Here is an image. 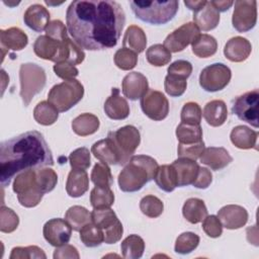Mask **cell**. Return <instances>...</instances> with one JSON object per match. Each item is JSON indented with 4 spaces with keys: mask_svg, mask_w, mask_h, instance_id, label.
Masks as SVG:
<instances>
[{
    "mask_svg": "<svg viewBox=\"0 0 259 259\" xmlns=\"http://www.w3.org/2000/svg\"><path fill=\"white\" fill-rule=\"evenodd\" d=\"M131 7L137 18L140 20L161 25L174 18L178 11L179 2L170 1H131Z\"/></svg>",
    "mask_w": 259,
    "mask_h": 259,
    "instance_id": "obj_5",
    "label": "cell"
},
{
    "mask_svg": "<svg viewBox=\"0 0 259 259\" xmlns=\"http://www.w3.org/2000/svg\"><path fill=\"white\" fill-rule=\"evenodd\" d=\"M192 53L199 58H209L217 53L218 42L215 38L209 34H199L191 44Z\"/></svg>",
    "mask_w": 259,
    "mask_h": 259,
    "instance_id": "obj_35",
    "label": "cell"
},
{
    "mask_svg": "<svg viewBox=\"0 0 259 259\" xmlns=\"http://www.w3.org/2000/svg\"><path fill=\"white\" fill-rule=\"evenodd\" d=\"M199 160L210 169L218 171L227 167L233 161V158L225 148L209 147L203 150Z\"/></svg>",
    "mask_w": 259,
    "mask_h": 259,
    "instance_id": "obj_22",
    "label": "cell"
},
{
    "mask_svg": "<svg viewBox=\"0 0 259 259\" xmlns=\"http://www.w3.org/2000/svg\"><path fill=\"white\" fill-rule=\"evenodd\" d=\"M65 220L69 223L71 228L80 232V230L87 224L91 223V212L81 205H73L65 213Z\"/></svg>",
    "mask_w": 259,
    "mask_h": 259,
    "instance_id": "obj_34",
    "label": "cell"
},
{
    "mask_svg": "<svg viewBox=\"0 0 259 259\" xmlns=\"http://www.w3.org/2000/svg\"><path fill=\"white\" fill-rule=\"evenodd\" d=\"M100 121L98 117L92 113H82L75 117L72 121L73 132L81 137H86L96 133L99 128Z\"/></svg>",
    "mask_w": 259,
    "mask_h": 259,
    "instance_id": "obj_31",
    "label": "cell"
},
{
    "mask_svg": "<svg viewBox=\"0 0 259 259\" xmlns=\"http://www.w3.org/2000/svg\"><path fill=\"white\" fill-rule=\"evenodd\" d=\"M121 157V165L126 164L141 142L139 130L134 125H124L115 132L108 133Z\"/></svg>",
    "mask_w": 259,
    "mask_h": 259,
    "instance_id": "obj_9",
    "label": "cell"
},
{
    "mask_svg": "<svg viewBox=\"0 0 259 259\" xmlns=\"http://www.w3.org/2000/svg\"><path fill=\"white\" fill-rule=\"evenodd\" d=\"M19 224L18 215L13 209L2 204L0 208V231L3 233H12Z\"/></svg>",
    "mask_w": 259,
    "mask_h": 259,
    "instance_id": "obj_47",
    "label": "cell"
},
{
    "mask_svg": "<svg viewBox=\"0 0 259 259\" xmlns=\"http://www.w3.org/2000/svg\"><path fill=\"white\" fill-rule=\"evenodd\" d=\"M154 180L159 188L166 192H171L177 187L176 171L172 165L159 166Z\"/></svg>",
    "mask_w": 259,
    "mask_h": 259,
    "instance_id": "obj_32",
    "label": "cell"
},
{
    "mask_svg": "<svg viewBox=\"0 0 259 259\" xmlns=\"http://www.w3.org/2000/svg\"><path fill=\"white\" fill-rule=\"evenodd\" d=\"M205 149L203 141L194 144H178L177 154L179 158H187L190 160H196L200 157Z\"/></svg>",
    "mask_w": 259,
    "mask_h": 259,
    "instance_id": "obj_52",
    "label": "cell"
},
{
    "mask_svg": "<svg viewBox=\"0 0 259 259\" xmlns=\"http://www.w3.org/2000/svg\"><path fill=\"white\" fill-rule=\"evenodd\" d=\"M199 34L200 30L196 24L194 22H187L168 34L163 46L170 53H178L192 44Z\"/></svg>",
    "mask_w": 259,
    "mask_h": 259,
    "instance_id": "obj_13",
    "label": "cell"
},
{
    "mask_svg": "<svg viewBox=\"0 0 259 259\" xmlns=\"http://www.w3.org/2000/svg\"><path fill=\"white\" fill-rule=\"evenodd\" d=\"M69 162L72 169H80V170L88 169L91 164L89 150L85 147L74 150L69 156Z\"/></svg>",
    "mask_w": 259,
    "mask_h": 259,
    "instance_id": "obj_49",
    "label": "cell"
},
{
    "mask_svg": "<svg viewBox=\"0 0 259 259\" xmlns=\"http://www.w3.org/2000/svg\"><path fill=\"white\" fill-rule=\"evenodd\" d=\"M121 88L126 98L134 101L138 100L149 90L148 79L140 72H131L123 78Z\"/></svg>",
    "mask_w": 259,
    "mask_h": 259,
    "instance_id": "obj_17",
    "label": "cell"
},
{
    "mask_svg": "<svg viewBox=\"0 0 259 259\" xmlns=\"http://www.w3.org/2000/svg\"><path fill=\"white\" fill-rule=\"evenodd\" d=\"M252 46L250 41L242 36L230 38L224 49V54L231 62L240 63L245 61L251 54Z\"/></svg>",
    "mask_w": 259,
    "mask_h": 259,
    "instance_id": "obj_23",
    "label": "cell"
},
{
    "mask_svg": "<svg viewBox=\"0 0 259 259\" xmlns=\"http://www.w3.org/2000/svg\"><path fill=\"white\" fill-rule=\"evenodd\" d=\"M232 72L230 68L222 63H214L205 67L199 75V85L207 92L223 90L230 82Z\"/></svg>",
    "mask_w": 259,
    "mask_h": 259,
    "instance_id": "obj_10",
    "label": "cell"
},
{
    "mask_svg": "<svg viewBox=\"0 0 259 259\" xmlns=\"http://www.w3.org/2000/svg\"><path fill=\"white\" fill-rule=\"evenodd\" d=\"M0 41L2 46V52L7 50L21 51L28 44V37L18 27H10L0 30Z\"/></svg>",
    "mask_w": 259,
    "mask_h": 259,
    "instance_id": "obj_25",
    "label": "cell"
},
{
    "mask_svg": "<svg viewBox=\"0 0 259 259\" xmlns=\"http://www.w3.org/2000/svg\"><path fill=\"white\" fill-rule=\"evenodd\" d=\"M157 161L147 155L132 156L118 175V186L123 192H136L153 180L158 170Z\"/></svg>",
    "mask_w": 259,
    "mask_h": 259,
    "instance_id": "obj_4",
    "label": "cell"
},
{
    "mask_svg": "<svg viewBox=\"0 0 259 259\" xmlns=\"http://www.w3.org/2000/svg\"><path fill=\"white\" fill-rule=\"evenodd\" d=\"M168 74L187 79L192 72V65L190 62L185 60H177L173 62L167 69Z\"/></svg>",
    "mask_w": 259,
    "mask_h": 259,
    "instance_id": "obj_55",
    "label": "cell"
},
{
    "mask_svg": "<svg viewBox=\"0 0 259 259\" xmlns=\"http://www.w3.org/2000/svg\"><path fill=\"white\" fill-rule=\"evenodd\" d=\"M141 108L149 118L159 121L167 117L169 102L162 92L149 89L141 98Z\"/></svg>",
    "mask_w": 259,
    "mask_h": 259,
    "instance_id": "obj_14",
    "label": "cell"
},
{
    "mask_svg": "<svg viewBox=\"0 0 259 259\" xmlns=\"http://www.w3.org/2000/svg\"><path fill=\"white\" fill-rule=\"evenodd\" d=\"M46 35H48L53 39L64 40L68 38V29L61 20L55 19L51 21L47 26Z\"/></svg>",
    "mask_w": 259,
    "mask_h": 259,
    "instance_id": "obj_54",
    "label": "cell"
},
{
    "mask_svg": "<svg viewBox=\"0 0 259 259\" xmlns=\"http://www.w3.org/2000/svg\"><path fill=\"white\" fill-rule=\"evenodd\" d=\"M72 230L66 220L58 218L48 221L44 226L42 233L47 242L54 247H60L69 243Z\"/></svg>",
    "mask_w": 259,
    "mask_h": 259,
    "instance_id": "obj_15",
    "label": "cell"
},
{
    "mask_svg": "<svg viewBox=\"0 0 259 259\" xmlns=\"http://www.w3.org/2000/svg\"><path fill=\"white\" fill-rule=\"evenodd\" d=\"M90 202L93 208L110 207L114 202V194L110 187L95 186L90 193Z\"/></svg>",
    "mask_w": 259,
    "mask_h": 259,
    "instance_id": "obj_40",
    "label": "cell"
},
{
    "mask_svg": "<svg viewBox=\"0 0 259 259\" xmlns=\"http://www.w3.org/2000/svg\"><path fill=\"white\" fill-rule=\"evenodd\" d=\"M210 2L219 12H224L228 10L234 4L233 1H210Z\"/></svg>",
    "mask_w": 259,
    "mask_h": 259,
    "instance_id": "obj_59",
    "label": "cell"
},
{
    "mask_svg": "<svg viewBox=\"0 0 259 259\" xmlns=\"http://www.w3.org/2000/svg\"><path fill=\"white\" fill-rule=\"evenodd\" d=\"M80 239L86 247L94 248L104 242V235L102 230L91 222L80 230Z\"/></svg>",
    "mask_w": 259,
    "mask_h": 259,
    "instance_id": "obj_39",
    "label": "cell"
},
{
    "mask_svg": "<svg viewBox=\"0 0 259 259\" xmlns=\"http://www.w3.org/2000/svg\"><path fill=\"white\" fill-rule=\"evenodd\" d=\"M105 114L114 120H121L128 116L130 106L127 101L120 96L117 88L111 89V95L104 103Z\"/></svg>",
    "mask_w": 259,
    "mask_h": 259,
    "instance_id": "obj_21",
    "label": "cell"
},
{
    "mask_svg": "<svg viewBox=\"0 0 259 259\" xmlns=\"http://www.w3.org/2000/svg\"><path fill=\"white\" fill-rule=\"evenodd\" d=\"M202 230L210 238H219L223 233V225L217 215H206L202 221Z\"/></svg>",
    "mask_w": 259,
    "mask_h": 259,
    "instance_id": "obj_53",
    "label": "cell"
},
{
    "mask_svg": "<svg viewBox=\"0 0 259 259\" xmlns=\"http://www.w3.org/2000/svg\"><path fill=\"white\" fill-rule=\"evenodd\" d=\"M193 21L199 30H211L220 22V12L213 7L210 1H206L203 7L193 13Z\"/></svg>",
    "mask_w": 259,
    "mask_h": 259,
    "instance_id": "obj_24",
    "label": "cell"
},
{
    "mask_svg": "<svg viewBox=\"0 0 259 259\" xmlns=\"http://www.w3.org/2000/svg\"><path fill=\"white\" fill-rule=\"evenodd\" d=\"M84 95V87L76 79L65 80L52 87L48 101L60 112H65L75 106Z\"/></svg>",
    "mask_w": 259,
    "mask_h": 259,
    "instance_id": "obj_6",
    "label": "cell"
},
{
    "mask_svg": "<svg viewBox=\"0 0 259 259\" xmlns=\"http://www.w3.org/2000/svg\"><path fill=\"white\" fill-rule=\"evenodd\" d=\"M122 256L126 259H139L145 251V242L138 235L127 236L120 245Z\"/></svg>",
    "mask_w": 259,
    "mask_h": 259,
    "instance_id": "obj_36",
    "label": "cell"
},
{
    "mask_svg": "<svg viewBox=\"0 0 259 259\" xmlns=\"http://www.w3.org/2000/svg\"><path fill=\"white\" fill-rule=\"evenodd\" d=\"M202 111L196 102H187L181 110V122L187 124H199L201 121Z\"/></svg>",
    "mask_w": 259,
    "mask_h": 259,
    "instance_id": "obj_50",
    "label": "cell"
},
{
    "mask_svg": "<svg viewBox=\"0 0 259 259\" xmlns=\"http://www.w3.org/2000/svg\"><path fill=\"white\" fill-rule=\"evenodd\" d=\"M91 180L95 186L110 187L112 185V174L107 164L98 162L94 165L91 172Z\"/></svg>",
    "mask_w": 259,
    "mask_h": 259,
    "instance_id": "obj_44",
    "label": "cell"
},
{
    "mask_svg": "<svg viewBox=\"0 0 259 259\" xmlns=\"http://www.w3.org/2000/svg\"><path fill=\"white\" fill-rule=\"evenodd\" d=\"M113 60L117 68L123 71H128L137 66L138 54L130 49L121 48L116 51Z\"/></svg>",
    "mask_w": 259,
    "mask_h": 259,
    "instance_id": "obj_46",
    "label": "cell"
},
{
    "mask_svg": "<svg viewBox=\"0 0 259 259\" xmlns=\"http://www.w3.org/2000/svg\"><path fill=\"white\" fill-rule=\"evenodd\" d=\"M147 61L155 66L162 67L167 65L171 61V53L161 44H156L151 46L146 52Z\"/></svg>",
    "mask_w": 259,
    "mask_h": 259,
    "instance_id": "obj_42",
    "label": "cell"
},
{
    "mask_svg": "<svg viewBox=\"0 0 259 259\" xmlns=\"http://www.w3.org/2000/svg\"><path fill=\"white\" fill-rule=\"evenodd\" d=\"M257 21V2L255 0H238L232 17V23L239 32L251 30Z\"/></svg>",
    "mask_w": 259,
    "mask_h": 259,
    "instance_id": "obj_12",
    "label": "cell"
},
{
    "mask_svg": "<svg viewBox=\"0 0 259 259\" xmlns=\"http://www.w3.org/2000/svg\"><path fill=\"white\" fill-rule=\"evenodd\" d=\"M212 181V174L211 172L204 167H199L198 174L196 176V179L192 183V185L199 189H205L209 186V184Z\"/></svg>",
    "mask_w": 259,
    "mask_h": 259,
    "instance_id": "obj_57",
    "label": "cell"
},
{
    "mask_svg": "<svg viewBox=\"0 0 259 259\" xmlns=\"http://www.w3.org/2000/svg\"><path fill=\"white\" fill-rule=\"evenodd\" d=\"M33 51L40 59L55 63L68 62L74 66L81 64L85 59L82 48L69 37L57 40L48 35H39L33 44Z\"/></svg>",
    "mask_w": 259,
    "mask_h": 259,
    "instance_id": "obj_3",
    "label": "cell"
},
{
    "mask_svg": "<svg viewBox=\"0 0 259 259\" xmlns=\"http://www.w3.org/2000/svg\"><path fill=\"white\" fill-rule=\"evenodd\" d=\"M67 29L82 49L101 51L116 46L125 23V14L115 1L77 0L66 12Z\"/></svg>",
    "mask_w": 259,
    "mask_h": 259,
    "instance_id": "obj_1",
    "label": "cell"
},
{
    "mask_svg": "<svg viewBox=\"0 0 259 259\" xmlns=\"http://www.w3.org/2000/svg\"><path fill=\"white\" fill-rule=\"evenodd\" d=\"M141 211L152 219L158 218L164 210V204L160 198L155 195H146L140 201Z\"/></svg>",
    "mask_w": 259,
    "mask_h": 259,
    "instance_id": "obj_45",
    "label": "cell"
},
{
    "mask_svg": "<svg viewBox=\"0 0 259 259\" xmlns=\"http://www.w3.org/2000/svg\"><path fill=\"white\" fill-rule=\"evenodd\" d=\"M35 182L38 189L45 194L56 187L58 183V175L51 168H37L35 170Z\"/></svg>",
    "mask_w": 259,
    "mask_h": 259,
    "instance_id": "obj_41",
    "label": "cell"
},
{
    "mask_svg": "<svg viewBox=\"0 0 259 259\" xmlns=\"http://www.w3.org/2000/svg\"><path fill=\"white\" fill-rule=\"evenodd\" d=\"M202 115L209 125L221 126L225 123L228 117L227 105L223 100H211L205 104Z\"/></svg>",
    "mask_w": 259,
    "mask_h": 259,
    "instance_id": "obj_28",
    "label": "cell"
},
{
    "mask_svg": "<svg viewBox=\"0 0 259 259\" xmlns=\"http://www.w3.org/2000/svg\"><path fill=\"white\" fill-rule=\"evenodd\" d=\"M199 244V237L192 232H185L178 236L175 242L174 250L176 253L185 255L191 253Z\"/></svg>",
    "mask_w": 259,
    "mask_h": 259,
    "instance_id": "obj_43",
    "label": "cell"
},
{
    "mask_svg": "<svg viewBox=\"0 0 259 259\" xmlns=\"http://www.w3.org/2000/svg\"><path fill=\"white\" fill-rule=\"evenodd\" d=\"M122 45L123 48L130 49L137 54L144 52L147 46L145 31L138 25H130L125 30Z\"/></svg>",
    "mask_w": 259,
    "mask_h": 259,
    "instance_id": "obj_30",
    "label": "cell"
},
{
    "mask_svg": "<svg viewBox=\"0 0 259 259\" xmlns=\"http://www.w3.org/2000/svg\"><path fill=\"white\" fill-rule=\"evenodd\" d=\"M218 218L226 229L237 230L246 225L248 221V212L246 208L241 205L229 204L223 206L219 210Z\"/></svg>",
    "mask_w": 259,
    "mask_h": 259,
    "instance_id": "obj_16",
    "label": "cell"
},
{
    "mask_svg": "<svg viewBox=\"0 0 259 259\" xmlns=\"http://www.w3.org/2000/svg\"><path fill=\"white\" fill-rule=\"evenodd\" d=\"M20 97L24 106H27L32 98L45 87L47 76L45 70L33 63H25L19 69Z\"/></svg>",
    "mask_w": 259,
    "mask_h": 259,
    "instance_id": "obj_7",
    "label": "cell"
},
{
    "mask_svg": "<svg viewBox=\"0 0 259 259\" xmlns=\"http://www.w3.org/2000/svg\"><path fill=\"white\" fill-rule=\"evenodd\" d=\"M33 117L41 125H51L57 121L59 111L49 101H41L34 107Z\"/></svg>",
    "mask_w": 259,
    "mask_h": 259,
    "instance_id": "obj_37",
    "label": "cell"
},
{
    "mask_svg": "<svg viewBox=\"0 0 259 259\" xmlns=\"http://www.w3.org/2000/svg\"><path fill=\"white\" fill-rule=\"evenodd\" d=\"M80 257L77 249L69 244H65L60 247H56V250L54 252V258L55 259H64V258H76L78 259Z\"/></svg>",
    "mask_w": 259,
    "mask_h": 259,
    "instance_id": "obj_58",
    "label": "cell"
},
{
    "mask_svg": "<svg viewBox=\"0 0 259 259\" xmlns=\"http://www.w3.org/2000/svg\"><path fill=\"white\" fill-rule=\"evenodd\" d=\"M49 10L40 4L30 5L23 15L24 23L36 32H41L46 30L50 21Z\"/></svg>",
    "mask_w": 259,
    "mask_h": 259,
    "instance_id": "obj_20",
    "label": "cell"
},
{
    "mask_svg": "<svg viewBox=\"0 0 259 259\" xmlns=\"http://www.w3.org/2000/svg\"><path fill=\"white\" fill-rule=\"evenodd\" d=\"M35 170L36 169H28L21 173H19L13 182V191L19 195L33 191L41 192L35 182ZM42 193V192H41Z\"/></svg>",
    "mask_w": 259,
    "mask_h": 259,
    "instance_id": "obj_33",
    "label": "cell"
},
{
    "mask_svg": "<svg viewBox=\"0 0 259 259\" xmlns=\"http://www.w3.org/2000/svg\"><path fill=\"white\" fill-rule=\"evenodd\" d=\"M91 220L95 226L102 230L106 244H114L121 239L122 225L110 207L94 208L91 212Z\"/></svg>",
    "mask_w": 259,
    "mask_h": 259,
    "instance_id": "obj_8",
    "label": "cell"
},
{
    "mask_svg": "<svg viewBox=\"0 0 259 259\" xmlns=\"http://www.w3.org/2000/svg\"><path fill=\"white\" fill-rule=\"evenodd\" d=\"M89 188V178L85 170L72 169L66 182V191L71 197L82 196Z\"/></svg>",
    "mask_w": 259,
    "mask_h": 259,
    "instance_id": "obj_26",
    "label": "cell"
},
{
    "mask_svg": "<svg viewBox=\"0 0 259 259\" xmlns=\"http://www.w3.org/2000/svg\"><path fill=\"white\" fill-rule=\"evenodd\" d=\"M54 158L44 136L30 131L3 142L0 146V182L5 187L19 173L53 166Z\"/></svg>",
    "mask_w": 259,
    "mask_h": 259,
    "instance_id": "obj_2",
    "label": "cell"
},
{
    "mask_svg": "<svg viewBox=\"0 0 259 259\" xmlns=\"http://www.w3.org/2000/svg\"><path fill=\"white\" fill-rule=\"evenodd\" d=\"M186 87H187L186 79H183L178 76L170 75V74H168L165 77V81H164L165 91L168 95L172 97L181 96L185 92Z\"/></svg>",
    "mask_w": 259,
    "mask_h": 259,
    "instance_id": "obj_48",
    "label": "cell"
},
{
    "mask_svg": "<svg viewBox=\"0 0 259 259\" xmlns=\"http://www.w3.org/2000/svg\"><path fill=\"white\" fill-rule=\"evenodd\" d=\"M91 152L100 162L107 165H121L120 154L109 137L93 144Z\"/></svg>",
    "mask_w": 259,
    "mask_h": 259,
    "instance_id": "obj_18",
    "label": "cell"
},
{
    "mask_svg": "<svg viewBox=\"0 0 259 259\" xmlns=\"http://www.w3.org/2000/svg\"><path fill=\"white\" fill-rule=\"evenodd\" d=\"M177 176V186H187L194 182L199 171V165L187 158H178L171 164Z\"/></svg>",
    "mask_w": 259,
    "mask_h": 259,
    "instance_id": "obj_19",
    "label": "cell"
},
{
    "mask_svg": "<svg viewBox=\"0 0 259 259\" xmlns=\"http://www.w3.org/2000/svg\"><path fill=\"white\" fill-rule=\"evenodd\" d=\"M54 72L55 74L60 77L61 79L64 80H71V79H75V77L78 76L79 71L78 69L68 63V62H60V63H56L54 65Z\"/></svg>",
    "mask_w": 259,
    "mask_h": 259,
    "instance_id": "obj_56",
    "label": "cell"
},
{
    "mask_svg": "<svg viewBox=\"0 0 259 259\" xmlns=\"http://www.w3.org/2000/svg\"><path fill=\"white\" fill-rule=\"evenodd\" d=\"M206 1L202 0V1H184V4L187 8H189L190 10H192L193 12L199 10L201 7H203L205 5Z\"/></svg>",
    "mask_w": 259,
    "mask_h": 259,
    "instance_id": "obj_60",
    "label": "cell"
},
{
    "mask_svg": "<svg viewBox=\"0 0 259 259\" xmlns=\"http://www.w3.org/2000/svg\"><path fill=\"white\" fill-rule=\"evenodd\" d=\"M176 137L179 144H194L202 141V130L199 124H187L181 122L176 128Z\"/></svg>",
    "mask_w": 259,
    "mask_h": 259,
    "instance_id": "obj_38",
    "label": "cell"
},
{
    "mask_svg": "<svg viewBox=\"0 0 259 259\" xmlns=\"http://www.w3.org/2000/svg\"><path fill=\"white\" fill-rule=\"evenodd\" d=\"M182 214L190 224H198L207 215V208L202 199L191 197L184 202Z\"/></svg>",
    "mask_w": 259,
    "mask_h": 259,
    "instance_id": "obj_29",
    "label": "cell"
},
{
    "mask_svg": "<svg viewBox=\"0 0 259 259\" xmlns=\"http://www.w3.org/2000/svg\"><path fill=\"white\" fill-rule=\"evenodd\" d=\"M258 104L259 92L255 89L237 97L232 106V111L241 120L258 127Z\"/></svg>",
    "mask_w": 259,
    "mask_h": 259,
    "instance_id": "obj_11",
    "label": "cell"
},
{
    "mask_svg": "<svg viewBox=\"0 0 259 259\" xmlns=\"http://www.w3.org/2000/svg\"><path fill=\"white\" fill-rule=\"evenodd\" d=\"M10 259H34L42 258L46 259L47 255L37 246H27V247H15L12 249L10 254Z\"/></svg>",
    "mask_w": 259,
    "mask_h": 259,
    "instance_id": "obj_51",
    "label": "cell"
},
{
    "mask_svg": "<svg viewBox=\"0 0 259 259\" xmlns=\"http://www.w3.org/2000/svg\"><path fill=\"white\" fill-rule=\"evenodd\" d=\"M230 139L233 145L239 149H256L258 133L246 125H237L232 130Z\"/></svg>",
    "mask_w": 259,
    "mask_h": 259,
    "instance_id": "obj_27",
    "label": "cell"
}]
</instances>
